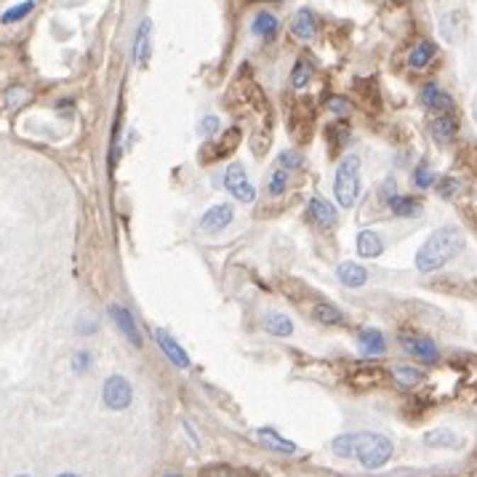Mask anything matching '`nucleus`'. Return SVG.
<instances>
[{
  "mask_svg": "<svg viewBox=\"0 0 477 477\" xmlns=\"http://www.w3.org/2000/svg\"><path fill=\"white\" fill-rule=\"evenodd\" d=\"M461 248H464V232H461L456 224L440 227V230H434V232L427 237V243L419 248V254H416V269H419L422 275H430V272L448 264Z\"/></svg>",
  "mask_w": 477,
  "mask_h": 477,
  "instance_id": "nucleus-1",
  "label": "nucleus"
},
{
  "mask_svg": "<svg viewBox=\"0 0 477 477\" xmlns=\"http://www.w3.org/2000/svg\"><path fill=\"white\" fill-rule=\"evenodd\" d=\"M392 440L384 434L376 432H357V448H355V459L366 469H378L392 459Z\"/></svg>",
  "mask_w": 477,
  "mask_h": 477,
  "instance_id": "nucleus-2",
  "label": "nucleus"
},
{
  "mask_svg": "<svg viewBox=\"0 0 477 477\" xmlns=\"http://www.w3.org/2000/svg\"><path fill=\"white\" fill-rule=\"evenodd\" d=\"M333 192L339 206H355L357 192H360V157L357 155H347L339 168H336V181H333Z\"/></svg>",
  "mask_w": 477,
  "mask_h": 477,
  "instance_id": "nucleus-3",
  "label": "nucleus"
},
{
  "mask_svg": "<svg viewBox=\"0 0 477 477\" xmlns=\"http://www.w3.org/2000/svg\"><path fill=\"white\" fill-rule=\"evenodd\" d=\"M101 395H104V405H107V408H112V411H125L133 400V389L131 384H128V378L115 374V376H110L104 381Z\"/></svg>",
  "mask_w": 477,
  "mask_h": 477,
  "instance_id": "nucleus-4",
  "label": "nucleus"
},
{
  "mask_svg": "<svg viewBox=\"0 0 477 477\" xmlns=\"http://www.w3.org/2000/svg\"><path fill=\"white\" fill-rule=\"evenodd\" d=\"M224 187L230 189L237 200H243V203H254V198H256L254 184L248 181L245 168L240 166V163H232V166L227 168V174H224Z\"/></svg>",
  "mask_w": 477,
  "mask_h": 477,
  "instance_id": "nucleus-5",
  "label": "nucleus"
},
{
  "mask_svg": "<svg viewBox=\"0 0 477 477\" xmlns=\"http://www.w3.org/2000/svg\"><path fill=\"white\" fill-rule=\"evenodd\" d=\"M400 344H403V349H405L408 355L416 357V360H422V363H434V360L440 357L437 344H434L432 339H427V336L403 333V336H400Z\"/></svg>",
  "mask_w": 477,
  "mask_h": 477,
  "instance_id": "nucleus-6",
  "label": "nucleus"
},
{
  "mask_svg": "<svg viewBox=\"0 0 477 477\" xmlns=\"http://www.w3.org/2000/svg\"><path fill=\"white\" fill-rule=\"evenodd\" d=\"M419 101H422L427 110L432 112H454L456 110V101L451 94H445L440 86H434V83H427V86H422V91H419Z\"/></svg>",
  "mask_w": 477,
  "mask_h": 477,
  "instance_id": "nucleus-7",
  "label": "nucleus"
},
{
  "mask_svg": "<svg viewBox=\"0 0 477 477\" xmlns=\"http://www.w3.org/2000/svg\"><path fill=\"white\" fill-rule=\"evenodd\" d=\"M110 318L115 320V328H120V333L131 342L133 347H142V333L136 328V320L131 318V312L125 310L123 304H110Z\"/></svg>",
  "mask_w": 477,
  "mask_h": 477,
  "instance_id": "nucleus-8",
  "label": "nucleus"
},
{
  "mask_svg": "<svg viewBox=\"0 0 477 477\" xmlns=\"http://www.w3.org/2000/svg\"><path fill=\"white\" fill-rule=\"evenodd\" d=\"M155 342L157 347L163 349V355L174 363L176 368H189V355L181 349V344H179L176 339L171 336V333H166L163 328H155Z\"/></svg>",
  "mask_w": 477,
  "mask_h": 477,
  "instance_id": "nucleus-9",
  "label": "nucleus"
},
{
  "mask_svg": "<svg viewBox=\"0 0 477 477\" xmlns=\"http://www.w3.org/2000/svg\"><path fill=\"white\" fill-rule=\"evenodd\" d=\"M232 222V206H227V203H219V206H213L208 211L203 213V219H200V230L203 232H222L227 224Z\"/></svg>",
  "mask_w": 477,
  "mask_h": 477,
  "instance_id": "nucleus-10",
  "label": "nucleus"
},
{
  "mask_svg": "<svg viewBox=\"0 0 477 477\" xmlns=\"http://www.w3.org/2000/svg\"><path fill=\"white\" fill-rule=\"evenodd\" d=\"M150 51H152V22L145 19L136 30V40H133V62L136 64H147L150 59Z\"/></svg>",
  "mask_w": 477,
  "mask_h": 477,
  "instance_id": "nucleus-11",
  "label": "nucleus"
},
{
  "mask_svg": "<svg viewBox=\"0 0 477 477\" xmlns=\"http://www.w3.org/2000/svg\"><path fill=\"white\" fill-rule=\"evenodd\" d=\"M430 131H432V139L437 145H448V142H454L456 133H459V120L451 112L448 115H437L432 120V125H430Z\"/></svg>",
  "mask_w": 477,
  "mask_h": 477,
  "instance_id": "nucleus-12",
  "label": "nucleus"
},
{
  "mask_svg": "<svg viewBox=\"0 0 477 477\" xmlns=\"http://www.w3.org/2000/svg\"><path fill=\"white\" fill-rule=\"evenodd\" d=\"M336 278L342 280L344 286L349 288H363L368 280V272L363 264H357V262H342L339 269H336Z\"/></svg>",
  "mask_w": 477,
  "mask_h": 477,
  "instance_id": "nucleus-13",
  "label": "nucleus"
},
{
  "mask_svg": "<svg viewBox=\"0 0 477 477\" xmlns=\"http://www.w3.org/2000/svg\"><path fill=\"white\" fill-rule=\"evenodd\" d=\"M291 30H293V35H296L299 40L310 43L312 38H315V33H318L315 13H312L310 9H299V11H296V16H293V22H291Z\"/></svg>",
  "mask_w": 477,
  "mask_h": 477,
  "instance_id": "nucleus-14",
  "label": "nucleus"
},
{
  "mask_svg": "<svg viewBox=\"0 0 477 477\" xmlns=\"http://www.w3.org/2000/svg\"><path fill=\"white\" fill-rule=\"evenodd\" d=\"M381 251H384V240H381L378 232L363 230V232L357 235V254L363 256V259H376V256H381Z\"/></svg>",
  "mask_w": 477,
  "mask_h": 477,
  "instance_id": "nucleus-15",
  "label": "nucleus"
},
{
  "mask_svg": "<svg viewBox=\"0 0 477 477\" xmlns=\"http://www.w3.org/2000/svg\"><path fill=\"white\" fill-rule=\"evenodd\" d=\"M251 30H254L256 38H264V40H272L280 30V22L278 16L272 11H259L254 16V22H251Z\"/></svg>",
  "mask_w": 477,
  "mask_h": 477,
  "instance_id": "nucleus-16",
  "label": "nucleus"
},
{
  "mask_svg": "<svg viewBox=\"0 0 477 477\" xmlns=\"http://www.w3.org/2000/svg\"><path fill=\"white\" fill-rule=\"evenodd\" d=\"M357 347L366 355H381L387 349V342H384L381 331H376V328H363V331L357 333Z\"/></svg>",
  "mask_w": 477,
  "mask_h": 477,
  "instance_id": "nucleus-17",
  "label": "nucleus"
},
{
  "mask_svg": "<svg viewBox=\"0 0 477 477\" xmlns=\"http://www.w3.org/2000/svg\"><path fill=\"white\" fill-rule=\"evenodd\" d=\"M440 35H443L448 43H459L464 38V22H461V13L459 11H448L440 19Z\"/></svg>",
  "mask_w": 477,
  "mask_h": 477,
  "instance_id": "nucleus-18",
  "label": "nucleus"
},
{
  "mask_svg": "<svg viewBox=\"0 0 477 477\" xmlns=\"http://www.w3.org/2000/svg\"><path fill=\"white\" fill-rule=\"evenodd\" d=\"M259 443L264 445V448H269V451H278V454H296V445L291 443V440H286V437H280L275 430H269V427H264V430H259Z\"/></svg>",
  "mask_w": 477,
  "mask_h": 477,
  "instance_id": "nucleus-19",
  "label": "nucleus"
},
{
  "mask_svg": "<svg viewBox=\"0 0 477 477\" xmlns=\"http://www.w3.org/2000/svg\"><path fill=\"white\" fill-rule=\"evenodd\" d=\"M237 139H240V131L237 128H230V131L224 133V142H216V145H208L203 150V160H216V157L222 155H230L235 147H237Z\"/></svg>",
  "mask_w": 477,
  "mask_h": 477,
  "instance_id": "nucleus-20",
  "label": "nucleus"
},
{
  "mask_svg": "<svg viewBox=\"0 0 477 477\" xmlns=\"http://www.w3.org/2000/svg\"><path fill=\"white\" fill-rule=\"evenodd\" d=\"M264 331L272 336H291L293 333V320L283 312H266L264 315Z\"/></svg>",
  "mask_w": 477,
  "mask_h": 477,
  "instance_id": "nucleus-21",
  "label": "nucleus"
},
{
  "mask_svg": "<svg viewBox=\"0 0 477 477\" xmlns=\"http://www.w3.org/2000/svg\"><path fill=\"white\" fill-rule=\"evenodd\" d=\"M434 43L432 40H419V43L413 45L411 56H408V64H411V69H424V67L430 64L434 59Z\"/></svg>",
  "mask_w": 477,
  "mask_h": 477,
  "instance_id": "nucleus-22",
  "label": "nucleus"
},
{
  "mask_svg": "<svg viewBox=\"0 0 477 477\" xmlns=\"http://www.w3.org/2000/svg\"><path fill=\"white\" fill-rule=\"evenodd\" d=\"M310 213L315 216V222L322 224V227H333V224H336V208H333L328 200L312 198L310 200Z\"/></svg>",
  "mask_w": 477,
  "mask_h": 477,
  "instance_id": "nucleus-23",
  "label": "nucleus"
},
{
  "mask_svg": "<svg viewBox=\"0 0 477 477\" xmlns=\"http://www.w3.org/2000/svg\"><path fill=\"white\" fill-rule=\"evenodd\" d=\"M424 443L430 448H456V445H461V440L451 430H430L424 434Z\"/></svg>",
  "mask_w": 477,
  "mask_h": 477,
  "instance_id": "nucleus-24",
  "label": "nucleus"
},
{
  "mask_svg": "<svg viewBox=\"0 0 477 477\" xmlns=\"http://www.w3.org/2000/svg\"><path fill=\"white\" fill-rule=\"evenodd\" d=\"M389 208L395 216H419L422 213V203L413 198H405V195H395L389 200Z\"/></svg>",
  "mask_w": 477,
  "mask_h": 477,
  "instance_id": "nucleus-25",
  "label": "nucleus"
},
{
  "mask_svg": "<svg viewBox=\"0 0 477 477\" xmlns=\"http://www.w3.org/2000/svg\"><path fill=\"white\" fill-rule=\"evenodd\" d=\"M315 320L320 322V325H342V322L347 320L344 312L339 310V307H333V304H318L315 307Z\"/></svg>",
  "mask_w": 477,
  "mask_h": 477,
  "instance_id": "nucleus-26",
  "label": "nucleus"
},
{
  "mask_svg": "<svg viewBox=\"0 0 477 477\" xmlns=\"http://www.w3.org/2000/svg\"><path fill=\"white\" fill-rule=\"evenodd\" d=\"M392 378L398 381L400 387H416L424 378V374L419 368H411V366H395L392 368Z\"/></svg>",
  "mask_w": 477,
  "mask_h": 477,
  "instance_id": "nucleus-27",
  "label": "nucleus"
},
{
  "mask_svg": "<svg viewBox=\"0 0 477 477\" xmlns=\"http://www.w3.org/2000/svg\"><path fill=\"white\" fill-rule=\"evenodd\" d=\"M355 448H357V432L339 434V437L333 440V454L342 456V459H355Z\"/></svg>",
  "mask_w": 477,
  "mask_h": 477,
  "instance_id": "nucleus-28",
  "label": "nucleus"
},
{
  "mask_svg": "<svg viewBox=\"0 0 477 477\" xmlns=\"http://www.w3.org/2000/svg\"><path fill=\"white\" fill-rule=\"evenodd\" d=\"M286 184H288V171H286V168H275V171L269 174L266 189H269V195H280V192H286Z\"/></svg>",
  "mask_w": 477,
  "mask_h": 477,
  "instance_id": "nucleus-29",
  "label": "nucleus"
},
{
  "mask_svg": "<svg viewBox=\"0 0 477 477\" xmlns=\"http://www.w3.org/2000/svg\"><path fill=\"white\" fill-rule=\"evenodd\" d=\"M312 75V67L301 59V62H296V67H293V75H291V83H293V89H304L307 86V80H310Z\"/></svg>",
  "mask_w": 477,
  "mask_h": 477,
  "instance_id": "nucleus-30",
  "label": "nucleus"
},
{
  "mask_svg": "<svg viewBox=\"0 0 477 477\" xmlns=\"http://www.w3.org/2000/svg\"><path fill=\"white\" fill-rule=\"evenodd\" d=\"M33 9H35V3H33V0H27V3H19V6H13L11 11H6V13H3V22H6V24L19 22V19H24V16H27V13L33 11Z\"/></svg>",
  "mask_w": 477,
  "mask_h": 477,
  "instance_id": "nucleus-31",
  "label": "nucleus"
},
{
  "mask_svg": "<svg viewBox=\"0 0 477 477\" xmlns=\"http://www.w3.org/2000/svg\"><path fill=\"white\" fill-rule=\"evenodd\" d=\"M413 181H416V187H422V189L432 187L434 176H432V171H430V166H427L424 160L416 166V171H413Z\"/></svg>",
  "mask_w": 477,
  "mask_h": 477,
  "instance_id": "nucleus-32",
  "label": "nucleus"
},
{
  "mask_svg": "<svg viewBox=\"0 0 477 477\" xmlns=\"http://www.w3.org/2000/svg\"><path fill=\"white\" fill-rule=\"evenodd\" d=\"M328 139H336V145H333V150H339V147L347 142V136H349V125L347 123H333L331 128H328Z\"/></svg>",
  "mask_w": 477,
  "mask_h": 477,
  "instance_id": "nucleus-33",
  "label": "nucleus"
},
{
  "mask_svg": "<svg viewBox=\"0 0 477 477\" xmlns=\"http://www.w3.org/2000/svg\"><path fill=\"white\" fill-rule=\"evenodd\" d=\"M301 163H304V160H301V155L299 152H283V155H280V168H286V171H291V168H301Z\"/></svg>",
  "mask_w": 477,
  "mask_h": 477,
  "instance_id": "nucleus-34",
  "label": "nucleus"
},
{
  "mask_svg": "<svg viewBox=\"0 0 477 477\" xmlns=\"http://www.w3.org/2000/svg\"><path fill=\"white\" fill-rule=\"evenodd\" d=\"M216 131H219V118H216V115H206V118L200 120V133H203V136H213Z\"/></svg>",
  "mask_w": 477,
  "mask_h": 477,
  "instance_id": "nucleus-35",
  "label": "nucleus"
},
{
  "mask_svg": "<svg viewBox=\"0 0 477 477\" xmlns=\"http://www.w3.org/2000/svg\"><path fill=\"white\" fill-rule=\"evenodd\" d=\"M91 366V355L89 352H75L72 355V371H78V374H86Z\"/></svg>",
  "mask_w": 477,
  "mask_h": 477,
  "instance_id": "nucleus-36",
  "label": "nucleus"
},
{
  "mask_svg": "<svg viewBox=\"0 0 477 477\" xmlns=\"http://www.w3.org/2000/svg\"><path fill=\"white\" fill-rule=\"evenodd\" d=\"M328 107H331L336 115H347V112H349V101L339 99V96H331V99H328Z\"/></svg>",
  "mask_w": 477,
  "mask_h": 477,
  "instance_id": "nucleus-37",
  "label": "nucleus"
},
{
  "mask_svg": "<svg viewBox=\"0 0 477 477\" xmlns=\"http://www.w3.org/2000/svg\"><path fill=\"white\" fill-rule=\"evenodd\" d=\"M456 189H459V181H456V179H445L443 184H440V187H437V192H440V195H443V198H451V195H454Z\"/></svg>",
  "mask_w": 477,
  "mask_h": 477,
  "instance_id": "nucleus-38",
  "label": "nucleus"
},
{
  "mask_svg": "<svg viewBox=\"0 0 477 477\" xmlns=\"http://www.w3.org/2000/svg\"><path fill=\"white\" fill-rule=\"evenodd\" d=\"M392 198H395V179H387V181H384V187H381V200L389 203Z\"/></svg>",
  "mask_w": 477,
  "mask_h": 477,
  "instance_id": "nucleus-39",
  "label": "nucleus"
},
{
  "mask_svg": "<svg viewBox=\"0 0 477 477\" xmlns=\"http://www.w3.org/2000/svg\"><path fill=\"white\" fill-rule=\"evenodd\" d=\"M472 118H475V123H477V99H475V104H472Z\"/></svg>",
  "mask_w": 477,
  "mask_h": 477,
  "instance_id": "nucleus-40",
  "label": "nucleus"
},
{
  "mask_svg": "<svg viewBox=\"0 0 477 477\" xmlns=\"http://www.w3.org/2000/svg\"><path fill=\"white\" fill-rule=\"evenodd\" d=\"M56 477H80V475H72V472H62V475H56Z\"/></svg>",
  "mask_w": 477,
  "mask_h": 477,
  "instance_id": "nucleus-41",
  "label": "nucleus"
},
{
  "mask_svg": "<svg viewBox=\"0 0 477 477\" xmlns=\"http://www.w3.org/2000/svg\"><path fill=\"white\" fill-rule=\"evenodd\" d=\"M16 477H30V475H16Z\"/></svg>",
  "mask_w": 477,
  "mask_h": 477,
  "instance_id": "nucleus-42",
  "label": "nucleus"
},
{
  "mask_svg": "<svg viewBox=\"0 0 477 477\" xmlns=\"http://www.w3.org/2000/svg\"><path fill=\"white\" fill-rule=\"evenodd\" d=\"M166 477H179V475H166Z\"/></svg>",
  "mask_w": 477,
  "mask_h": 477,
  "instance_id": "nucleus-43",
  "label": "nucleus"
}]
</instances>
